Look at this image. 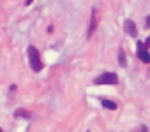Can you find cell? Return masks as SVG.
Wrapping results in <instances>:
<instances>
[{"label":"cell","mask_w":150,"mask_h":132,"mask_svg":"<svg viewBox=\"0 0 150 132\" xmlns=\"http://www.w3.org/2000/svg\"><path fill=\"white\" fill-rule=\"evenodd\" d=\"M0 132H2V128H0Z\"/></svg>","instance_id":"12"},{"label":"cell","mask_w":150,"mask_h":132,"mask_svg":"<svg viewBox=\"0 0 150 132\" xmlns=\"http://www.w3.org/2000/svg\"><path fill=\"white\" fill-rule=\"evenodd\" d=\"M145 27L150 28V16H146V20H145Z\"/></svg>","instance_id":"10"},{"label":"cell","mask_w":150,"mask_h":132,"mask_svg":"<svg viewBox=\"0 0 150 132\" xmlns=\"http://www.w3.org/2000/svg\"><path fill=\"white\" fill-rule=\"evenodd\" d=\"M14 116H18V118H20V116H25V118H30V113H28V111H25V109H18V111L14 113Z\"/></svg>","instance_id":"8"},{"label":"cell","mask_w":150,"mask_h":132,"mask_svg":"<svg viewBox=\"0 0 150 132\" xmlns=\"http://www.w3.org/2000/svg\"><path fill=\"white\" fill-rule=\"evenodd\" d=\"M124 30L131 35V37H136L138 35V28H136V23L132 20H125L124 21Z\"/></svg>","instance_id":"5"},{"label":"cell","mask_w":150,"mask_h":132,"mask_svg":"<svg viewBox=\"0 0 150 132\" xmlns=\"http://www.w3.org/2000/svg\"><path fill=\"white\" fill-rule=\"evenodd\" d=\"M132 132H148V128H146V125H138V128H134Z\"/></svg>","instance_id":"9"},{"label":"cell","mask_w":150,"mask_h":132,"mask_svg":"<svg viewBox=\"0 0 150 132\" xmlns=\"http://www.w3.org/2000/svg\"><path fill=\"white\" fill-rule=\"evenodd\" d=\"M138 58H139L143 63H148V62H150V55H148V51H146L145 42H138Z\"/></svg>","instance_id":"3"},{"label":"cell","mask_w":150,"mask_h":132,"mask_svg":"<svg viewBox=\"0 0 150 132\" xmlns=\"http://www.w3.org/2000/svg\"><path fill=\"white\" fill-rule=\"evenodd\" d=\"M27 53H28V63H30L32 71H34V72L42 71V62H41V53H39V49L34 48V46H28Z\"/></svg>","instance_id":"1"},{"label":"cell","mask_w":150,"mask_h":132,"mask_svg":"<svg viewBox=\"0 0 150 132\" xmlns=\"http://www.w3.org/2000/svg\"><path fill=\"white\" fill-rule=\"evenodd\" d=\"M32 2H34V0H25V4H27V6H30Z\"/></svg>","instance_id":"11"},{"label":"cell","mask_w":150,"mask_h":132,"mask_svg":"<svg viewBox=\"0 0 150 132\" xmlns=\"http://www.w3.org/2000/svg\"><path fill=\"white\" fill-rule=\"evenodd\" d=\"M97 11H96V7L92 9V18H90V25H88V32H87V39H90L92 35H94V32H96V28H97V14H96Z\"/></svg>","instance_id":"4"},{"label":"cell","mask_w":150,"mask_h":132,"mask_svg":"<svg viewBox=\"0 0 150 132\" xmlns=\"http://www.w3.org/2000/svg\"><path fill=\"white\" fill-rule=\"evenodd\" d=\"M106 109H117V104L115 102H111V100H106V99H103V102H101Z\"/></svg>","instance_id":"6"},{"label":"cell","mask_w":150,"mask_h":132,"mask_svg":"<svg viewBox=\"0 0 150 132\" xmlns=\"http://www.w3.org/2000/svg\"><path fill=\"white\" fill-rule=\"evenodd\" d=\"M94 85H118V76L115 72H104L94 79Z\"/></svg>","instance_id":"2"},{"label":"cell","mask_w":150,"mask_h":132,"mask_svg":"<svg viewBox=\"0 0 150 132\" xmlns=\"http://www.w3.org/2000/svg\"><path fill=\"white\" fill-rule=\"evenodd\" d=\"M118 63L122 65V67L125 65V51L124 49H118Z\"/></svg>","instance_id":"7"}]
</instances>
